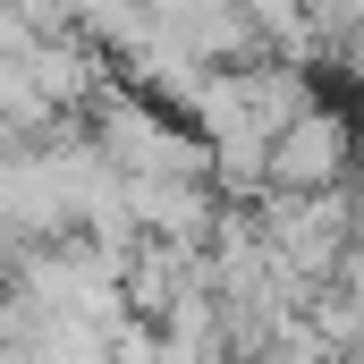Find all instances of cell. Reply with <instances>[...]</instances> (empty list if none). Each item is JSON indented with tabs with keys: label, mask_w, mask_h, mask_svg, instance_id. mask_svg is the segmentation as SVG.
I'll return each mask as SVG.
<instances>
[{
	"label": "cell",
	"mask_w": 364,
	"mask_h": 364,
	"mask_svg": "<svg viewBox=\"0 0 364 364\" xmlns=\"http://www.w3.org/2000/svg\"><path fill=\"white\" fill-rule=\"evenodd\" d=\"M356 153H364V119L314 102L296 127H279V136H272V186H288V195L356 186Z\"/></svg>",
	"instance_id": "cell-1"
},
{
	"label": "cell",
	"mask_w": 364,
	"mask_h": 364,
	"mask_svg": "<svg viewBox=\"0 0 364 364\" xmlns=\"http://www.w3.org/2000/svg\"><path fill=\"white\" fill-rule=\"evenodd\" d=\"M356 364H364V339H356Z\"/></svg>",
	"instance_id": "cell-2"
}]
</instances>
